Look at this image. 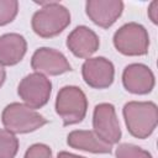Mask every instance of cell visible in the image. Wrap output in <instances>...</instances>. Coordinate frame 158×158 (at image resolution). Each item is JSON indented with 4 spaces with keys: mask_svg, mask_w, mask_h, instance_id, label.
I'll list each match as a JSON object with an SVG mask.
<instances>
[{
    "mask_svg": "<svg viewBox=\"0 0 158 158\" xmlns=\"http://www.w3.org/2000/svg\"><path fill=\"white\" fill-rule=\"evenodd\" d=\"M1 121L5 130L14 135L33 132L48 122L36 110L20 102H11L5 106L1 114Z\"/></svg>",
    "mask_w": 158,
    "mask_h": 158,
    "instance_id": "277c9868",
    "label": "cell"
},
{
    "mask_svg": "<svg viewBox=\"0 0 158 158\" xmlns=\"http://www.w3.org/2000/svg\"><path fill=\"white\" fill-rule=\"evenodd\" d=\"M148 17L151 19V21L157 25L158 23V1L154 0L149 4L148 6Z\"/></svg>",
    "mask_w": 158,
    "mask_h": 158,
    "instance_id": "d6986e66",
    "label": "cell"
},
{
    "mask_svg": "<svg viewBox=\"0 0 158 158\" xmlns=\"http://www.w3.org/2000/svg\"><path fill=\"white\" fill-rule=\"evenodd\" d=\"M57 158H85V157H81V156H77V154H73V153H69V152H59Z\"/></svg>",
    "mask_w": 158,
    "mask_h": 158,
    "instance_id": "ffe728a7",
    "label": "cell"
},
{
    "mask_svg": "<svg viewBox=\"0 0 158 158\" xmlns=\"http://www.w3.org/2000/svg\"><path fill=\"white\" fill-rule=\"evenodd\" d=\"M116 158H153L152 154L132 143H121L116 148Z\"/></svg>",
    "mask_w": 158,
    "mask_h": 158,
    "instance_id": "2e32d148",
    "label": "cell"
},
{
    "mask_svg": "<svg viewBox=\"0 0 158 158\" xmlns=\"http://www.w3.org/2000/svg\"><path fill=\"white\" fill-rule=\"evenodd\" d=\"M122 84L128 93L146 95L154 88L156 79L149 67L142 63H132L122 72Z\"/></svg>",
    "mask_w": 158,
    "mask_h": 158,
    "instance_id": "30bf717a",
    "label": "cell"
},
{
    "mask_svg": "<svg viewBox=\"0 0 158 158\" xmlns=\"http://www.w3.org/2000/svg\"><path fill=\"white\" fill-rule=\"evenodd\" d=\"M37 10L31 20L33 32L42 38H52L63 32L70 23L69 10L57 1L37 2Z\"/></svg>",
    "mask_w": 158,
    "mask_h": 158,
    "instance_id": "6da1fadb",
    "label": "cell"
},
{
    "mask_svg": "<svg viewBox=\"0 0 158 158\" xmlns=\"http://www.w3.org/2000/svg\"><path fill=\"white\" fill-rule=\"evenodd\" d=\"M115 48L123 56H144L149 47V36L144 26L137 22L122 25L112 38Z\"/></svg>",
    "mask_w": 158,
    "mask_h": 158,
    "instance_id": "5b68a950",
    "label": "cell"
},
{
    "mask_svg": "<svg viewBox=\"0 0 158 158\" xmlns=\"http://www.w3.org/2000/svg\"><path fill=\"white\" fill-rule=\"evenodd\" d=\"M88 111L85 93L75 85H65L59 89L56 98V112L64 126L81 122Z\"/></svg>",
    "mask_w": 158,
    "mask_h": 158,
    "instance_id": "3957f363",
    "label": "cell"
},
{
    "mask_svg": "<svg viewBox=\"0 0 158 158\" xmlns=\"http://www.w3.org/2000/svg\"><path fill=\"white\" fill-rule=\"evenodd\" d=\"M19 12V1L0 0V26L12 22Z\"/></svg>",
    "mask_w": 158,
    "mask_h": 158,
    "instance_id": "e0dca14e",
    "label": "cell"
},
{
    "mask_svg": "<svg viewBox=\"0 0 158 158\" xmlns=\"http://www.w3.org/2000/svg\"><path fill=\"white\" fill-rule=\"evenodd\" d=\"M27 52V42L20 33L0 36V64L11 67L22 60Z\"/></svg>",
    "mask_w": 158,
    "mask_h": 158,
    "instance_id": "5bb4252c",
    "label": "cell"
},
{
    "mask_svg": "<svg viewBox=\"0 0 158 158\" xmlns=\"http://www.w3.org/2000/svg\"><path fill=\"white\" fill-rule=\"evenodd\" d=\"M67 143L74 149L96 154H107L112 151L111 144L104 142L94 131L89 130H74L69 132L67 136Z\"/></svg>",
    "mask_w": 158,
    "mask_h": 158,
    "instance_id": "4fadbf2b",
    "label": "cell"
},
{
    "mask_svg": "<svg viewBox=\"0 0 158 158\" xmlns=\"http://www.w3.org/2000/svg\"><path fill=\"white\" fill-rule=\"evenodd\" d=\"M19 151L17 137L5 128H0V158H15Z\"/></svg>",
    "mask_w": 158,
    "mask_h": 158,
    "instance_id": "9a60e30c",
    "label": "cell"
},
{
    "mask_svg": "<svg viewBox=\"0 0 158 158\" xmlns=\"http://www.w3.org/2000/svg\"><path fill=\"white\" fill-rule=\"evenodd\" d=\"M122 114L128 132L136 138L149 137L157 127L158 109L152 101H128Z\"/></svg>",
    "mask_w": 158,
    "mask_h": 158,
    "instance_id": "7a4b0ae2",
    "label": "cell"
},
{
    "mask_svg": "<svg viewBox=\"0 0 158 158\" xmlns=\"http://www.w3.org/2000/svg\"><path fill=\"white\" fill-rule=\"evenodd\" d=\"M93 131L106 143L114 146L121 139L120 122L115 106L109 102H101L95 106L93 114Z\"/></svg>",
    "mask_w": 158,
    "mask_h": 158,
    "instance_id": "52a82bcc",
    "label": "cell"
},
{
    "mask_svg": "<svg viewBox=\"0 0 158 158\" xmlns=\"http://www.w3.org/2000/svg\"><path fill=\"white\" fill-rule=\"evenodd\" d=\"M5 79H6V72H5V69H4V65L0 64V88L2 86Z\"/></svg>",
    "mask_w": 158,
    "mask_h": 158,
    "instance_id": "44dd1931",
    "label": "cell"
},
{
    "mask_svg": "<svg viewBox=\"0 0 158 158\" xmlns=\"http://www.w3.org/2000/svg\"><path fill=\"white\" fill-rule=\"evenodd\" d=\"M99 46V36L88 26H77L67 37L68 49L78 58H90Z\"/></svg>",
    "mask_w": 158,
    "mask_h": 158,
    "instance_id": "7c38bea8",
    "label": "cell"
},
{
    "mask_svg": "<svg viewBox=\"0 0 158 158\" xmlns=\"http://www.w3.org/2000/svg\"><path fill=\"white\" fill-rule=\"evenodd\" d=\"M31 67L36 73L43 75H60L72 70L67 57L49 47H41L35 51L31 58Z\"/></svg>",
    "mask_w": 158,
    "mask_h": 158,
    "instance_id": "ba28073f",
    "label": "cell"
},
{
    "mask_svg": "<svg viewBox=\"0 0 158 158\" xmlns=\"http://www.w3.org/2000/svg\"><path fill=\"white\" fill-rule=\"evenodd\" d=\"M23 158H52V149L44 143H35L27 148Z\"/></svg>",
    "mask_w": 158,
    "mask_h": 158,
    "instance_id": "ac0fdd59",
    "label": "cell"
},
{
    "mask_svg": "<svg viewBox=\"0 0 158 158\" xmlns=\"http://www.w3.org/2000/svg\"><path fill=\"white\" fill-rule=\"evenodd\" d=\"M52 93L51 80L40 73H31L21 79L17 86V94L26 106L36 110L43 107Z\"/></svg>",
    "mask_w": 158,
    "mask_h": 158,
    "instance_id": "8992f818",
    "label": "cell"
},
{
    "mask_svg": "<svg viewBox=\"0 0 158 158\" xmlns=\"http://www.w3.org/2000/svg\"><path fill=\"white\" fill-rule=\"evenodd\" d=\"M81 75L93 89H106L114 83L115 67L105 57L88 58L81 65Z\"/></svg>",
    "mask_w": 158,
    "mask_h": 158,
    "instance_id": "9c48e42d",
    "label": "cell"
},
{
    "mask_svg": "<svg viewBox=\"0 0 158 158\" xmlns=\"http://www.w3.org/2000/svg\"><path fill=\"white\" fill-rule=\"evenodd\" d=\"M123 2L120 0H89L85 2L88 17L99 27H111L122 15Z\"/></svg>",
    "mask_w": 158,
    "mask_h": 158,
    "instance_id": "8fae6325",
    "label": "cell"
}]
</instances>
